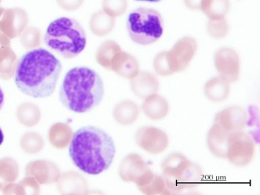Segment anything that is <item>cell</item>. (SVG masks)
Here are the masks:
<instances>
[{
    "label": "cell",
    "mask_w": 260,
    "mask_h": 195,
    "mask_svg": "<svg viewBox=\"0 0 260 195\" xmlns=\"http://www.w3.org/2000/svg\"><path fill=\"white\" fill-rule=\"evenodd\" d=\"M16 117L20 123L27 127H32L40 122L41 111L35 104L25 103L18 107Z\"/></svg>",
    "instance_id": "21"
},
{
    "label": "cell",
    "mask_w": 260,
    "mask_h": 195,
    "mask_svg": "<svg viewBox=\"0 0 260 195\" xmlns=\"http://www.w3.org/2000/svg\"><path fill=\"white\" fill-rule=\"evenodd\" d=\"M153 68L156 74L162 77H168L174 75L171 70L168 58V51H162L154 56Z\"/></svg>",
    "instance_id": "25"
},
{
    "label": "cell",
    "mask_w": 260,
    "mask_h": 195,
    "mask_svg": "<svg viewBox=\"0 0 260 195\" xmlns=\"http://www.w3.org/2000/svg\"><path fill=\"white\" fill-rule=\"evenodd\" d=\"M142 110L148 119L158 121L168 117L170 107L168 101L164 96L154 93L144 99Z\"/></svg>",
    "instance_id": "15"
},
{
    "label": "cell",
    "mask_w": 260,
    "mask_h": 195,
    "mask_svg": "<svg viewBox=\"0 0 260 195\" xmlns=\"http://www.w3.org/2000/svg\"><path fill=\"white\" fill-rule=\"evenodd\" d=\"M18 167L16 162L10 158L0 160V178L4 182L14 181L17 177Z\"/></svg>",
    "instance_id": "24"
},
{
    "label": "cell",
    "mask_w": 260,
    "mask_h": 195,
    "mask_svg": "<svg viewBox=\"0 0 260 195\" xmlns=\"http://www.w3.org/2000/svg\"><path fill=\"white\" fill-rule=\"evenodd\" d=\"M150 170L141 156L138 154H130L124 158L120 165L119 175L125 182L136 184L144 175Z\"/></svg>",
    "instance_id": "12"
},
{
    "label": "cell",
    "mask_w": 260,
    "mask_h": 195,
    "mask_svg": "<svg viewBox=\"0 0 260 195\" xmlns=\"http://www.w3.org/2000/svg\"><path fill=\"white\" fill-rule=\"evenodd\" d=\"M255 154L253 138L245 132L230 134L227 159L234 166L245 167L251 164Z\"/></svg>",
    "instance_id": "7"
},
{
    "label": "cell",
    "mask_w": 260,
    "mask_h": 195,
    "mask_svg": "<svg viewBox=\"0 0 260 195\" xmlns=\"http://www.w3.org/2000/svg\"><path fill=\"white\" fill-rule=\"evenodd\" d=\"M115 153L113 138L93 126H85L75 132L69 145L73 164L81 172L93 176L107 171Z\"/></svg>",
    "instance_id": "2"
},
{
    "label": "cell",
    "mask_w": 260,
    "mask_h": 195,
    "mask_svg": "<svg viewBox=\"0 0 260 195\" xmlns=\"http://www.w3.org/2000/svg\"><path fill=\"white\" fill-rule=\"evenodd\" d=\"M247 122V111L239 106H233L218 112L213 120V123L218 124L230 134L244 131Z\"/></svg>",
    "instance_id": "11"
},
{
    "label": "cell",
    "mask_w": 260,
    "mask_h": 195,
    "mask_svg": "<svg viewBox=\"0 0 260 195\" xmlns=\"http://www.w3.org/2000/svg\"><path fill=\"white\" fill-rule=\"evenodd\" d=\"M230 9V0H202L201 3V11L210 20L225 18Z\"/></svg>",
    "instance_id": "19"
},
{
    "label": "cell",
    "mask_w": 260,
    "mask_h": 195,
    "mask_svg": "<svg viewBox=\"0 0 260 195\" xmlns=\"http://www.w3.org/2000/svg\"><path fill=\"white\" fill-rule=\"evenodd\" d=\"M44 42L48 48L63 58H73L84 50L86 35L77 20L60 17L49 24L45 34Z\"/></svg>",
    "instance_id": "4"
},
{
    "label": "cell",
    "mask_w": 260,
    "mask_h": 195,
    "mask_svg": "<svg viewBox=\"0 0 260 195\" xmlns=\"http://www.w3.org/2000/svg\"><path fill=\"white\" fill-rule=\"evenodd\" d=\"M160 168L162 177L172 194L196 188L203 179L201 167L180 152H172L167 156Z\"/></svg>",
    "instance_id": "5"
},
{
    "label": "cell",
    "mask_w": 260,
    "mask_h": 195,
    "mask_svg": "<svg viewBox=\"0 0 260 195\" xmlns=\"http://www.w3.org/2000/svg\"><path fill=\"white\" fill-rule=\"evenodd\" d=\"M140 108L134 101L126 100L117 103L114 107V119L119 125L129 126L137 121L140 115Z\"/></svg>",
    "instance_id": "18"
},
{
    "label": "cell",
    "mask_w": 260,
    "mask_h": 195,
    "mask_svg": "<svg viewBox=\"0 0 260 195\" xmlns=\"http://www.w3.org/2000/svg\"><path fill=\"white\" fill-rule=\"evenodd\" d=\"M105 87L99 73L85 67L71 69L63 79L59 93L61 103L69 111L87 113L103 101Z\"/></svg>",
    "instance_id": "3"
},
{
    "label": "cell",
    "mask_w": 260,
    "mask_h": 195,
    "mask_svg": "<svg viewBox=\"0 0 260 195\" xmlns=\"http://www.w3.org/2000/svg\"><path fill=\"white\" fill-rule=\"evenodd\" d=\"M207 32L209 36L215 40L225 38L230 32V24L225 18L220 19H209L207 23Z\"/></svg>",
    "instance_id": "23"
},
{
    "label": "cell",
    "mask_w": 260,
    "mask_h": 195,
    "mask_svg": "<svg viewBox=\"0 0 260 195\" xmlns=\"http://www.w3.org/2000/svg\"><path fill=\"white\" fill-rule=\"evenodd\" d=\"M136 144L144 151L159 154L166 151L170 145V138L164 130L153 126L140 128L135 136Z\"/></svg>",
    "instance_id": "10"
},
{
    "label": "cell",
    "mask_w": 260,
    "mask_h": 195,
    "mask_svg": "<svg viewBox=\"0 0 260 195\" xmlns=\"http://www.w3.org/2000/svg\"><path fill=\"white\" fill-rule=\"evenodd\" d=\"M127 30L134 43L141 46H149L159 40L164 34V19L157 10L138 8L128 15Z\"/></svg>",
    "instance_id": "6"
},
{
    "label": "cell",
    "mask_w": 260,
    "mask_h": 195,
    "mask_svg": "<svg viewBox=\"0 0 260 195\" xmlns=\"http://www.w3.org/2000/svg\"><path fill=\"white\" fill-rule=\"evenodd\" d=\"M114 71L127 79H132L139 71V64L136 58L129 54L120 55L114 64Z\"/></svg>",
    "instance_id": "20"
},
{
    "label": "cell",
    "mask_w": 260,
    "mask_h": 195,
    "mask_svg": "<svg viewBox=\"0 0 260 195\" xmlns=\"http://www.w3.org/2000/svg\"><path fill=\"white\" fill-rule=\"evenodd\" d=\"M230 134L217 123H213L209 129L207 136V147L215 157L223 159L227 158Z\"/></svg>",
    "instance_id": "13"
},
{
    "label": "cell",
    "mask_w": 260,
    "mask_h": 195,
    "mask_svg": "<svg viewBox=\"0 0 260 195\" xmlns=\"http://www.w3.org/2000/svg\"><path fill=\"white\" fill-rule=\"evenodd\" d=\"M198 50V44L194 38L185 36L177 41L168 51V58L173 73L182 72L188 68Z\"/></svg>",
    "instance_id": "8"
},
{
    "label": "cell",
    "mask_w": 260,
    "mask_h": 195,
    "mask_svg": "<svg viewBox=\"0 0 260 195\" xmlns=\"http://www.w3.org/2000/svg\"><path fill=\"white\" fill-rule=\"evenodd\" d=\"M4 103V94L3 91H2L1 87H0V111H1L2 107H3Z\"/></svg>",
    "instance_id": "27"
},
{
    "label": "cell",
    "mask_w": 260,
    "mask_h": 195,
    "mask_svg": "<svg viewBox=\"0 0 260 195\" xmlns=\"http://www.w3.org/2000/svg\"><path fill=\"white\" fill-rule=\"evenodd\" d=\"M136 184L140 192L146 195L172 194L162 176L154 174L151 170L144 175Z\"/></svg>",
    "instance_id": "17"
},
{
    "label": "cell",
    "mask_w": 260,
    "mask_h": 195,
    "mask_svg": "<svg viewBox=\"0 0 260 195\" xmlns=\"http://www.w3.org/2000/svg\"><path fill=\"white\" fill-rule=\"evenodd\" d=\"M231 84L222 77H213L205 83L203 92L209 101L215 103H223L231 94Z\"/></svg>",
    "instance_id": "16"
},
{
    "label": "cell",
    "mask_w": 260,
    "mask_h": 195,
    "mask_svg": "<svg viewBox=\"0 0 260 195\" xmlns=\"http://www.w3.org/2000/svg\"><path fill=\"white\" fill-rule=\"evenodd\" d=\"M135 1L144 2H158L162 1V0H135Z\"/></svg>",
    "instance_id": "29"
},
{
    "label": "cell",
    "mask_w": 260,
    "mask_h": 195,
    "mask_svg": "<svg viewBox=\"0 0 260 195\" xmlns=\"http://www.w3.org/2000/svg\"><path fill=\"white\" fill-rule=\"evenodd\" d=\"M131 89L134 94L140 99L157 93L160 83L157 77L148 71H141L132 79Z\"/></svg>",
    "instance_id": "14"
},
{
    "label": "cell",
    "mask_w": 260,
    "mask_h": 195,
    "mask_svg": "<svg viewBox=\"0 0 260 195\" xmlns=\"http://www.w3.org/2000/svg\"><path fill=\"white\" fill-rule=\"evenodd\" d=\"M20 144L26 153L36 154L42 150L44 142L40 134L29 132L22 136Z\"/></svg>",
    "instance_id": "22"
},
{
    "label": "cell",
    "mask_w": 260,
    "mask_h": 195,
    "mask_svg": "<svg viewBox=\"0 0 260 195\" xmlns=\"http://www.w3.org/2000/svg\"><path fill=\"white\" fill-rule=\"evenodd\" d=\"M213 62L219 76L230 83L237 82L241 72V61L235 49L222 47L215 51Z\"/></svg>",
    "instance_id": "9"
},
{
    "label": "cell",
    "mask_w": 260,
    "mask_h": 195,
    "mask_svg": "<svg viewBox=\"0 0 260 195\" xmlns=\"http://www.w3.org/2000/svg\"><path fill=\"white\" fill-rule=\"evenodd\" d=\"M4 139V136L3 132H2L1 127H0V146L2 145V143H3Z\"/></svg>",
    "instance_id": "28"
},
{
    "label": "cell",
    "mask_w": 260,
    "mask_h": 195,
    "mask_svg": "<svg viewBox=\"0 0 260 195\" xmlns=\"http://www.w3.org/2000/svg\"><path fill=\"white\" fill-rule=\"evenodd\" d=\"M62 71L58 59L46 49H34L20 59L15 84L24 94L44 99L54 93Z\"/></svg>",
    "instance_id": "1"
},
{
    "label": "cell",
    "mask_w": 260,
    "mask_h": 195,
    "mask_svg": "<svg viewBox=\"0 0 260 195\" xmlns=\"http://www.w3.org/2000/svg\"><path fill=\"white\" fill-rule=\"evenodd\" d=\"M202 0H184L185 6L189 10H201Z\"/></svg>",
    "instance_id": "26"
}]
</instances>
